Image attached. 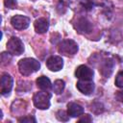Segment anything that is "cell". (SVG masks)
Returning <instances> with one entry per match:
<instances>
[{
  "label": "cell",
  "mask_w": 123,
  "mask_h": 123,
  "mask_svg": "<svg viewBox=\"0 0 123 123\" xmlns=\"http://www.w3.org/2000/svg\"><path fill=\"white\" fill-rule=\"evenodd\" d=\"M39 68H40L39 62L33 58H25V59L20 60L18 62L19 72L23 76H29L38 71Z\"/></svg>",
  "instance_id": "obj_1"
},
{
  "label": "cell",
  "mask_w": 123,
  "mask_h": 123,
  "mask_svg": "<svg viewBox=\"0 0 123 123\" xmlns=\"http://www.w3.org/2000/svg\"><path fill=\"white\" fill-rule=\"evenodd\" d=\"M56 115H57V118H58L60 121H67V120L69 119L68 113H66V112L63 111H59Z\"/></svg>",
  "instance_id": "obj_18"
},
{
  "label": "cell",
  "mask_w": 123,
  "mask_h": 123,
  "mask_svg": "<svg viewBox=\"0 0 123 123\" xmlns=\"http://www.w3.org/2000/svg\"><path fill=\"white\" fill-rule=\"evenodd\" d=\"M76 87L85 95H89L94 91V84L92 81L79 80L76 84Z\"/></svg>",
  "instance_id": "obj_10"
},
{
  "label": "cell",
  "mask_w": 123,
  "mask_h": 123,
  "mask_svg": "<svg viewBox=\"0 0 123 123\" xmlns=\"http://www.w3.org/2000/svg\"><path fill=\"white\" fill-rule=\"evenodd\" d=\"M115 86L117 87L123 88V71H119L115 77V82H114Z\"/></svg>",
  "instance_id": "obj_17"
},
{
  "label": "cell",
  "mask_w": 123,
  "mask_h": 123,
  "mask_svg": "<svg viewBox=\"0 0 123 123\" xmlns=\"http://www.w3.org/2000/svg\"><path fill=\"white\" fill-rule=\"evenodd\" d=\"M11 24L16 30H24V29H27L29 27V25H30V18L25 16V15L16 14V15L12 17Z\"/></svg>",
  "instance_id": "obj_5"
},
{
  "label": "cell",
  "mask_w": 123,
  "mask_h": 123,
  "mask_svg": "<svg viewBox=\"0 0 123 123\" xmlns=\"http://www.w3.org/2000/svg\"><path fill=\"white\" fill-rule=\"evenodd\" d=\"M94 4L91 0H76L72 2L73 9L82 12H88L93 8Z\"/></svg>",
  "instance_id": "obj_12"
},
{
  "label": "cell",
  "mask_w": 123,
  "mask_h": 123,
  "mask_svg": "<svg viewBox=\"0 0 123 123\" xmlns=\"http://www.w3.org/2000/svg\"><path fill=\"white\" fill-rule=\"evenodd\" d=\"M92 121V118L90 117L89 114H85L82 118L79 119V122H91Z\"/></svg>",
  "instance_id": "obj_22"
},
{
  "label": "cell",
  "mask_w": 123,
  "mask_h": 123,
  "mask_svg": "<svg viewBox=\"0 0 123 123\" xmlns=\"http://www.w3.org/2000/svg\"><path fill=\"white\" fill-rule=\"evenodd\" d=\"M65 87V83L63 80H56L52 85V89L56 94H61Z\"/></svg>",
  "instance_id": "obj_16"
},
{
  "label": "cell",
  "mask_w": 123,
  "mask_h": 123,
  "mask_svg": "<svg viewBox=\"0 0 123 123\" xmlns=\"http://www.w3.org/2000/svg\"><path fill=\"white\" fill-rule=\"evenodd\" d=\"M74 27L80 34H88L92 31V24L86 17L77 18L76 22L74 23Z\"/></svg>",
  "instance_id": "obj_6"
},
{
  "label": "cell",
  "mask_w": 123,
  "mask_h": 123,
  "mask_svg": "<svg viewBox=\"0 0 123 123\" xmlns=\"http://www.w3.org/2000/svg\"><path fill=\"white\" fill-rule=\"evenodd\" d=\"M78 44L72 39H64L60 42L58 51L64 56H74L78 52Z\"/></svg>",
  "instance_id": "obj_3"
},
{
  "label": "cell",
  "mask_w": 123,
  "mask_h": 123,
  "mask_svg": "<svg viewBox=\"0 0 123 123\" xmlns=\"http://www.w3.org/2000/svg\"><path fill=\"white\" fill-rule=\"evenodd\" d=\"M75 76L79 80H86V81H92L93 79V70L89 68L88 66L82 64L79 65L75 70Z\"/></svg>",
  "instance_id": "obj_7"
},
{
  "label": "cell",
  "mask_w": 123,
  "mask_h": 123,
  "mask_svg": "<svg viewBox=\"0 0 123 123\" xmlns=\"http://www.w3.org/2000/svg\"><path fill=\"white\" fill-rule=\"evenodd\" d=\"M9 54L10 53H5V52H3L1 54V61H2V63L3 64L9 63V61H11V56Z\"/></svg>",
  "instance_id": "obj_21"
},
{
  "label": "cell",
  "mask_w": 123,
  "mask_h": 123,
  "mask_svg": "<svg viewBox=\"0 0 123 123\" xmlns=\"http://www.w3.org/2000/svg\"><path fill=\"white\" fill-rule=\"evenodd\" d=\"M7 50L11 55L19 56L24 52V44L20 38L12 37L7 42Z\"/></svg>",
  "instance_id": "obj_4"
},
{
  "label": "cell",
  "mask_w": 123,
  "mask_h": 123,
  "mask_svg": "<svg viewBox=\"0 0 123 123\" xmlns=\"http://www.w3.org/2000/svg\"><path fill=\"white\" fill-rule=\"evenodd\" d=\"M0 85H1V94L3 96L9 95L12 88V85H13L12 77L8 73L2 74Z\"/></svg>",
  "instance_id": "obj_8"
},
{
  "label": "cell",
  "mask_w": 123,
  "mask_h": 123,
  "mask_svg": "<svg viewBox=\"0 0 123 123\" xmlns=\"http://www.w3.org/2000/svg\"><path fill=\"white\" fill-rule=\"evenodd\" d=\"M18 121L19 122H23V123H31V122H34V123H36L37 122V120L33 117V116H24V117H22V118H19L18 119Z\"/></svg>",
  "instance_id": "obj_20"
},
{
  "label": "cell",
  "mask_w": 123,
  "mask_h": 123,
  "mask_svg": "<svg viewBox=\"0 0 123 123\" xmlns=\"http://www.w3.org/2000/svg\"><path fill=\"white\" fill-rule=\"evenodd\" d=\"M67 113L71 117H78L84 113V108L77 103H69L67 105Z\"/></svg>",
  "instance_id": "obj_13"
},
{
  "label": "cell",
  "mask_w": 123,
  "mask_h": 123,
  "mask_svg": "<svg viewBox=\"0 0 123 123\" xmlns=\"http://www.w3.org/2000/svg\"><path fill=\"white\" fill-rule=\"evenodd\" d=\"M113 67H114V62L111 59H105L100 64L99 71L105 78H109L112 73Z\"/></svg>",
  "instance_id": "obj_11"
},
{
  "label": "cell",
  "mask_w": 123,
  "mask_h": 123,
  "mask_svg": "<svg viewBox=\"0 0 123 123\" xmlns=\"http://www.w3.org/2000/svg\"><path fill=\"white\" fill-rule=\"evenodd\" d=\"M34 27H35V30L37 33L38 34H44L48 31V28H49V23L47 21V19L45 18H38L35 21L34 23Z\"/></svg>",
  "instance_id": "obj_14"
},
{
  "label": "cell",
  "mask_w": 123,
  "mask_h": 123,
  "mask_svg": "<svg viewBox=\"0 0 123 123\" xmlns=\"http://www.w3.org/2000/svg\"><path fill=\"white\" fill-rule=\"evenodd\" d=\"M4 4L8 9H14L17 5L16 0H4Z\"/></svg>",
  "instance_id": "obj_19"
},
{
  "label": "cell",
  "mask_w": 123,
  "mask_h": 123,
  "mask_svg": "<svg viewBox=\"0 0 123 123\" xmlns=\"http://www.w3.org/2000/svg\"><path fill=\"white\" fill-rule=\"evenodd\" d=\"M115 98L117 101L119 102H122L123 103V90H120V91H116L115 93Z\"/></svg>",
  "instance_id": "obj_23"
},
{
  "label": "cell",
  "mask_w": 123,
  "mask_h": 123,
  "mask_svg": "<svg viewBox=\"0 0 123 123\" xmlns=\"http://www.w3.org/2000/svg\"><path fill=\"white\" fill-rule=\"evenodd\" d=\"M50 98L51 95L44 91H38L36 92L33 97V102L36 108L39 110H47L50 107Z\"/></svg>",
  "instance_id": "obj_2"
},
{
  "label": "cell",
  "mask_w": 123,
  "mask_h": 123,
  "mask_svg": "<svg viewBox=\"0 0 123 123\" xmlns=\"http://www.w3.org/2000/svg\"><path fill=\"white\" fill-rule=\"evenodd\" d=\"M37 86L41 89V90H49L52 87V84L49 80V78L45 76H40L37 79Z\"/></svg>",
  "instance_id": "obj_15"
},
{
  "label": "cell",
  "mask_w": 123,
  "mask_h": 123,
  "mask_svg": "<svg viewBox=\"0 0 123 123\" xmlns=\"http://www.w3.org/2000/svg\"><path fill=\"white\" fill-rule=\"evenodd\" d=\"M46 66L50 71L57 72L63 67V61L59 56H51L46 61Z\"/></svg>",
  "instance_id": "obj_9"
}]
</instances>
